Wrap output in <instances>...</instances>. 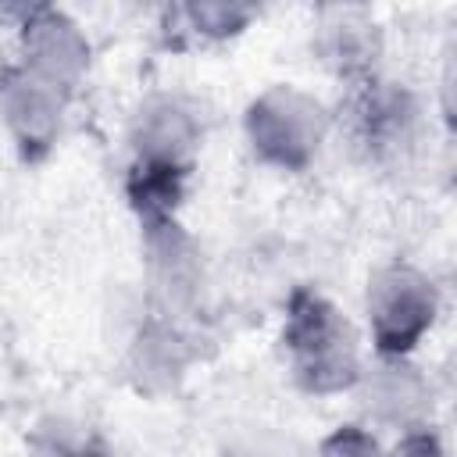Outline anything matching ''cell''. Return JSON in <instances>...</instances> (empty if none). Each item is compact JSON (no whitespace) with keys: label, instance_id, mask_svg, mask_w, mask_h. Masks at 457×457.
I'll return each instance as SVG.
<instances>
[{"label":"cell","instance_id":"cell-12","mask_svg":"<svg viewBox=\"0 0 457 457\" xmlns=\"http://www.w3.org/2000/svg\"><path fill=\"white\" fill-rule=\"evenodd\" d=\"M261 18V7L239 4V0H186L168 4L157 11V32L164 46L171 50H204L239 39L253 21Z\"/></svg>","mask_w":457,"mask_h":457},{"label":"cell","instance_id":"cell-6","mask_svg":"<svg viewBox=\"0 0 457 457\" xmlns=\"http://www.w3.org/2000/svg\"><path fill=\"white\" fill-rule=\"evenodd\" d=\"M7 14L14 21V61L75 96L93 71V39L79 18L57 4H18Z\"/></svg>","mask_w":457,"mask_h":457},{"label":"cell","instance_id":"cell-1","mask_svg":"<svg viewBox=\"0 0 457 457\" xmlns=\"http://www.w3.org/2000/svg\"><path fill=\"white\" fill-rule=\"evenodd\" d=\"M278 350L293 386L307 396L353 393L368 361L357 321L314 286H296L286 296Z\"/></svg>","mask_w":457,"mask_h":457},{"label":"cell","instance_id":"cell-10","mask_svg":"<svg viewBox=\"0 0 457 457\" xmlns=\"http://www.w3.org/2000/svg\"><path fill=\"white\" fill-rule=\"evenodd\" d=\"M361 425L371 432H414L432 425L436 389L432 378L414 364V357H375L364 361V371L353 386Z\"/></svg>","mask_w":457,"mask_h":457},{"label":"cell","instance_id":"cell-14","mask_svg":"<svg viewBox=\"0 0 457 457\" xmlns=\"http://www.w3.org/2000/svg\"><path fill=\"white\" fill-rule=\"evenodd\" d=\"M29 457H114L107 436L79 414H43L25 436Z\"/></svg>","mask_w":457,"mask_h":457},{"label":"cell","instance_id":"cell-2","mask_svg":"<svg viewBox=\"0 0 457 457\" xmlns=\"http://www.w3.org/2000/svg\"><path fill=\"white\" fill-rule=\"evenodd\" d=\"M336 129L350 143L353 157L375 171H411L425 154L432 118L428 104L407 82L375 75L343 89L339 111H332Z\"/></svg>","mask_w":457,"mask_h":457},{"label":"cell","instance_id":"cell-8","mask_svg":"<svg viewBox=\"0 0 457 457\" xmlns=\"http://www.w3.org/2000/svg\"><path fill=\"white\" fill-rule=\"evenodd\" d=\"M71 100L14 57L0 64V129L25 164H43L61 146Z\"/></svg>","mask_w":457,"mask_h":457},{"label":"cell","instance_id":"cell-11","mask_svg":"<svg viewBox=\"0 0 457 457\" xmlns=\"http://www.w3.org/2000/svg\"><path fill=\"white\" fill-rule=\"evenodd\" d=\"M311 50L318 64L343 86L368 82L382 75L386 29L378 14L364 4H325L311 21Z\"/></svg>","mask_w":457,"mask_h":457},{"label":"cell","instance_id":"cell-4","mask_svg":"<svg viewBox=\"0 0 457 457\" xmlns=\"http://www.w3.org/2000/svg\"><path fill=\"white\" fill-rule=\"evenodd\" d=\"M443 314L436 278L411 261H386L364 286V332L375 357H414Z\"/></svg>","mask_w":457,"mask_h":457},{"label":"cell","instance_id":"cell-5","mask_svg":"<svg viewBox=\"0 0 457 457\" xmlns=\"http://www.w3.org/2000/svg\"><path fill=\"white\" fill-rule=\"evenodd\" d=\"M207 139L204 104L186 89H150L143 93L125 121V143L132 164L193 171Z\"/></svg>","mask_w":457,"mask_h":457},{"label":"cell","instance_id":"cell-13","mask_svg":"<svg viewBox=\"0 0 457 457\" xmlns=\"http://www.w3.org/2000/svg\"><path fill=\"white\" fill-rule=\"evenodd\" d=\"M189 179L193 171H175V168H150V164H132L125 168V200L136 214L139 225L161 221V218H179L186 196H189Z\"/></svg>","mask_w":457,"mask_h":457},{"label":"cell","instance_id":"cell-16","mask_svg":"<svg viewBox=\"0 0 457 457\" xmlns=\"http://www.w3.org/2000/svg\"><path fill=\"white\" fill-rule=\"evenodd\" d=\"M386 457H450V450L443 432L436 425H425V428L393 436V443L386 446Z\"/></svg>","mask_w":457,"mask_h":457},{"label":"cell","instance_id":"cell-3","mask_svg":"<svg viewBox=\"0 0 457 457\" xmlns=\"http://www.w3.org/2000/svg\"><path fill=\"white\" fill-rule=\"evenodd\" d=\"M332 132V107L296 82H271L243 107L246 150L257 164L282 175L307 171L321 157Z\"/></svg>","mask_w":457,"mask_h":457},{"label":"cell","instance_id":"cell-15","mask_svg":"<svg viewBox=\"0 0 457 457\" xmlns=\"http://www.w3.org/2000/svg\"><path fill=\"white\" fill-rule=\"evenodd\" d=\"M314 457H386V443L368 425L346 421V425H336L328 436L318 439Z\"/></svg>","mask_w":457,"mask_h":457},{"label":"cell","instance_id":"cell-9","mask_svg":"<svg viewBox=\"0 0 457 457\" xmlns=\"http://www.w3.org/2000/svg\"><path fill=\"white\" fill-rule=\"evenodd\" d=\"M196 343L200 339L186 318L146 303L125 339L121 375L139 396H168L186 382L189 368L200 361Z\"/></svg>","mask_w":457,"mask_h":457},{"label":"cell","instance_id":"cell-7","mask_svg":"<svg viewBox=\"0 0 457 457\" xmlns=\"http://www.w3.org/2000/svg\"><path fill=\"white\" fill-rule=\"evenodd\" d=\"M146 303L175 318L193 321L207 296V261L196 236L182 218H161L139 225Z\"/></svg>","mask_w":457,"mask_h":457}]
</instances>
